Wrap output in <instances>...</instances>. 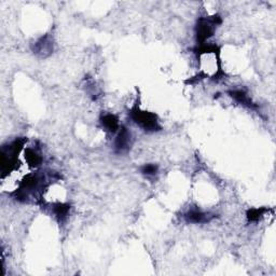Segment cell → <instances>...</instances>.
Segmentation results:
<instances>
[{"instance_id": "cell-12", "label": "cell", "mask_w": 276, "mask_h": 276, "mask_svg": "<svg viewBox=\"0 0 276 276\" xmlns=\"http://www.w3.org/2000/svg\"><path fill=\"white\" fill-rule=\"evenodd\" d=\"M269 212L266 207H259V209H250L246 213V217L248 222H257L260 220L263 216Z\"/></svg>"}, {"instance_id": "cell-13", "label": "cell", "mask_w": 276, "mask_h": 276, "mask_svg": "<svg viewBox=\"0 0 276 276\" xmlns=\"http://www.w3.org/2000/svg\"><path fill=\"white\" fill-rule=\"evenodd\" d=\"M158 170H159V166L155 165V164H145V165H143L141 167L142 174L145 176H148V177L157 175Z\"/></svg>"}, {"instance_id": "cell-4", "label": "cell", "mask_w": 276, "mask_h": 276, "mask_svg": "<svg viewBox=\"0 0 276 276\" xmlns=\"http://www.w3.org/2000/svg\"><path fill=\"white\" fill-rule=\"evenodd\" d=\"M31 49H32L33 54H36L37 56L41 58L49 57L52 53H53V50H54L53 37H52L50 33L45 34V36L40 37L36 42L33 43Z\"/></svg>"}, {"instance_id": "cell-1", "label": "cell", "mask_w": 276, "mask_h": 276, "mask_svg": "<svg viewBox=\"0 0 276 276\" xmlns=\"http://www.w3.org/2000/svg\"><path fill=\"white\" fill-rule=\"evenodd\" d=\"M46 184V178L39 174H28L21 181V184L15 191L12 193L14 200L21 203H28L31 197H36L39 193L41 194V189Z\"/></svg>"}, {"instance_id": "cell-9", "label": "cell", "mask_w": 276, "mask_h": 276, "mask_svg": "<svg viewBox=\"0 0 276 276\" xmlns=\"http://www.w3.org/2000/svg\"><path fill=\"white\" fill-rule=\"evenodd\" d=\"M228 94L230 95V97H232L235 101L240 104V105L246 106V107L252 108V109L258 108V106L252 99H250L246 91H244V90H232V91H229Z\"/></svg>"}, {"instance_id": "cell-3", "label": "cell", "mask_w": 276, "mask_h": 276, "mask_svg": "<svg viewBox=\"0 0 276 276\" xmlns=\"http://www.w3.org/2000/svg\"><path fill=\"white\" fill-rule=\"evenodd\" d=\"M222 23L219 14L209 17H200L195 25V39L197 45H203L207 39L214 36L216 27Z\"/></svg>"}, {"instance_id": "cell-7", "label": "cell", "mask_w": 276, "mask_h": 276, "mask_svg": "<svg viewBox=\"0 0 276 276\" xmlns=\"http://www.w3.org/2000/svg\"><path fill=\"white\" fill-rule=\"evenodd\" d=\"M216 216L211 213H205L200 210H190L185 215L184 218L190 223H207L212 221Z\"/></svg>"}, {"instance_id": "cell-8", "label": "cell", "mask_w": 276, "mask_h": 276, "mask_svg": "<svg viewBox=\"0 0 276 276\" xmlns=\"http://www.w3.org/2000/svg\"><path fill=\"white\" fill-rule=\"evenodd\" d=\"M72 206L69 203H63V202H56L51 205V211L55 216V218L59 223H64L67 218L69 212H71Z\"/></svg>"}, {"instance_id": "cell-14", "label": "cell", "mask_w": 276, "mask_h": 276, "mask_svg": "<svg viewBox=\"0 0 276 276\" xmlns=\"http://www.w3.org/2000/svg\"><path fill=\"white\" fill-rule=\"evenodd\" d=\"M207 77H209V76H207V74H205L204 72H200L196 76H193L191 78H189V79H187L185 81V83L186 84H195L197 82H201L202 80L206 79Z\"/></svg>"}, {"instance_id": "cell-5", "label": "cell", "mask_w": 276, "mask_h": 276, "mask_svg": "<svg viewBox=\"0 0 276 276\" xmlns=\"http://www.w3.org/2000/svg\"><path fill=\"white\" fill-rule=\"evenodd\" d=\"M115 153L124 154L127 153L132 147V134L125 126H121L118 136L115 141Z\"/></svg>"}, {"instance_id": "cell-6", "label": "cell", "mask_w": 276, "mask_h": 276, "mask_svg": "<svg viewBox=\"0 0 276 276\" xmlns=\"http://www.w3.org/2000/svg\"><path fill=\"white\" fill-rule=\"evenodd\" d=\"M26 142H27V140H26L25 137L15 138V140L11 142L10 144L8 143L2 147V152H0V155H2V158L17 159V155H19L20 152L22 151Z\"/></svg>"}, {"instance_id": "cell-2", "label": "cell", "mask_w": 276, "mask_h": 276, "mask_svg": "<svg viewBox=\"0 0 276 276\" xmlns=\"http://www.w3.org/2000/svg\"><path fill=\"white\" fill-rule=\"evenodd\" d=\"M129 117L134 121V123L141 126L147 133L160 132L162 129L158 116L153 112L142 110L137 104L129 110Z\"/></svg>"}, {"instance_id": "cell-11", "label": "cell", "mask_w": 276, "mask_h": 276, "mask_svg": "<svg viewBox=\"0 0 276 276\" xmlns=\"http://www.w3.org/2000/svg\"><path fill=\"white\" fill-rule=\"evenodd\" d=\"M24 158L27 162L28 165L32 168H37L42 164V158L41 155L32 148H26L24 151Z\"/></svg>"}, {"instance_id": "cell-10", "label": "cell", "mask_w": 276, "mask_h": 276, "mask_svg": "<svg viewBox=\"0 0 276 276\" xmlns=\"http://www.w3.org/2000/svg\"><path fill=\"white\" fill-rule=\"evenodd\" d=\"M99 121L102 127L110 133H116L119 129V118L114 114L101 115Z\"/></svg>"}]
</instances>
